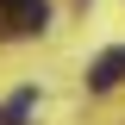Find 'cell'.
Masks as SVG:
<instances>
[{"mask_svg":"<svg viewBox=\"0 0 125 125\" xmlns=\"http://www.w3.org/2000/svg\"><path fill=\"white\" fill-rule=\"evenodd\" d=\"M50 6L44 0H0V38H31V31H44Z\"/></svg>","mask_w":125,"mask_h":125,"instance_id":"1","label":"cell"},{"mask_svg":"<svg viewBox=\"0 0 125 125\" xmlns=\"http://www.w3.org/2000/svg\"><path fill=\"white\" fill-rule=\"evenodd\" d=\"M119 81H125V50H106V56L88 69V88H94V94H106V88H119Z\"/></svg>","mask_w":125,"mask_h":125,"instance_id":"2","label":"cell"},{"mask_svg":"<svg viewBox=\"0 0 125 125\" xmlns=\"http://www.w3.org/2000/svg\"><path fill=\"white\" fill-rule=\"evenodd\" d=\"M31 106H38V88H19L6 106H0V125H25L31 119Z\"/></svg>","mask_w":125,"mask_h":125,"instance_id":"3","label":"cell"}]
</instances>
